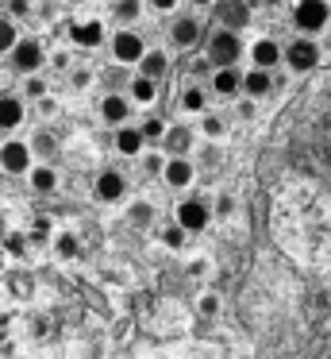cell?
Wrapping results in <instances>:
<instances>
[{"instance_id":"cell-37","label":"cell","mask_w":331,"mask_h":359,"mask_svg":"<svg viewBox=\"0 0 331 359\" xmlns=\"http://www.w3.org/2000/svg\"><path fill=\"white\" fill-rule=\"evenodd\" d=\"M8 12H15V16H27V12H31V0H8Z\"/></svg>"},{"instance_id":"cell-27","label":"cell","mask_w":331,"mask_h":359,"mask_svg":"<svg viewBox=\"0 0 331 359\" xmlns=\"http://www.w3.org/2000/svg\"><path fill=\"white\" fill-rule=\"evenodd\" d=\"M54 248H58L62 259H77V255H81V243H77V236H69V232H58Z\"/></svg>"},{"instance_id":"cell-41","label":"cell","mask_w":331,"mask_h":359,"mask_svg":"<svg viewBox=\"0 0 331 359\" xmlns=\"http://www.w3.org/2000/svg\"><path fill=\"white\" fill-rule=\"evenodd\" d=\"M54 70H69V55H66V50H58V55H54Z\"/></svg>"},{"instance_id":"cell-13","label":"cell","mask_w":331,"mask_h":359,"mask_svg":"<svg viewBox=\"0 0 331 359\" xmlns=\"http://www.w3.org/2000/svg\"><path fill=\"white\" fill-rule=\"evenodd\" d=\"M123 189H127V186H123V174L104 170V174L97 178V186H92V194H97L100 201H120V197H123Z\"/></svg>"},{"instance_id":"cell-2","label":"cell","mask_w":331,"mask_h":359,"mask_svg":"<svg viewBox=\"0 0 331 359\" xmlns=\"http://www.w3.org/2000/svg\"><path fill=\"white\" fill-rule=\"evenodd\" d=\"M293 24L304 35L323 32V27H328V0H300L297 8H293Z\"/></svg>"},{"instance_id":"cell-33","label":"cell","mask_w":331,"mask_h":359,"mask_svg":"<svg viewBox=\"0 0 331 359\" xmlns=\"http://www.w3.org/2000/svg\"><path fill=\"white\" fill-rule=\"evenodd\" d=\"M220 313V297L216 294H200V317H216Z\"/></svg>"},{"instance_id":"cell-4","label":"cell","mask_w":331,"mask_h":359,"mask_svg":"<svg viewBox=\"0 0 331 359\" xmlns=\"http://www.w3.org/2000/svg\"><path fill=\"white\" fill-rule=\"evenodd\" d=\"M46 62V50L38 47V39H15L12 47V66L20 74H38V66Z\"/></svg>"},{"instance_id":"cell-26","label":"cell","mask_w":331,"mask_h":359,"mask_svg":"<svg viewBox=\"0 0 331 359\" xmlns=\"http://www.w3.org/2000/svg\"><path fill=\"white\" fill-rule=\"evenodd\" d=\"M200 132H204L208 140H223L227 124H223V116H216V112H204V120H200Z\"/></svg>"},{"instance_id":"cell-22","label":"cell","mask_w":331,"mask_h":359,"mask_svg":"<svg viewBox=\"0 0 331 359\" xmlns=\"http://www.w3.org/2000/svg\"><path fill=\"white\" fill-rule=\"evenodd\" d=\"M54 186H58V174H54L50 166H35V170H31V189H35V194H50Z\"/></svg>"},{"instance_id":"cell-20","label":"cell","mask_w":331,"mask_h":359,"mask_svg":"<svg viewBox=\"0 0 331 359\" xmlns=\"http://www.w3.org/2000/svg\"><path fill=\"white\" fill-rule=\"evenodd\" d=\"M115 151H120V155H139V151H143L139 128H120V132H115Z\"/></svg>"},{"instance_id":"cell-9","label":"cell","mask_w":331,"mask_h":359,"mask_svg":"<svg viewBox=\"0 0 331 359\" xmlns=\"http://www.w3.org/2000/svg\"><path fill=\"white\" fill-rule=\"evenodd\" d=\"M216 20H220L223 32H239V27L251 24V8H246L243 0H223L220 12H216Z\"/></svg>"},{"instance_id":"cell-46","label":"cell","mask_w":331,"mask_h":359,"mask_svg":"<svg viewBox=\"0 0 331 359\" xmlns=\"http://www.w3.org/2000/svg\"><path fill=\"white\" fill-rule=\"evenodd\" d=\"M0 274H4V259H0Z\"/></svg>"},{"instance_id":"cell-21","label":"cell","mask_w":331,"mask_h":359,"mask_svg":"<svg viewBox=\"0 0 331 359\" xmlns=\"http://www.w3.org/2000/svg\"><path fill=\"white\" fill-rule=\"evenodd\" d=\"M131 101H139V104H154V101H158V81H150V78H135V81H131Z\"/></svg>"},{"instance_id":"cell-17","label":"cell","mask_w":331,"mask_h":359,"mask_svg":"<svg viewBox=\"0 0 331 359\" xmlns=\"http://www.w3.org/2000/svg\"><path fill=\"white\" fill-rule=\"evenodd\" d=\"M212 93L216 97H235L239 93V70L235 66H223L212 74Z\"/></svg>"},{"instance_id":"cell-42","label":"cell","mask_w":331,"mask_h":359,"mask_svg":"<svg viewBox=\"0 0 331 359\" xmlns=\"http://www.w3.org/2000/svg\"><path fill=\"white\" fill-rule=\"evenodd\" d=\"M150 4H154L158 12H174V8H177V0H150Z\"/></svg>"},{"instance_id":"cell-43","label":"cell","mask_w":331,"mask_h":359,"mask_svg":"<svg viewBox=\"0 0 331 359\" xmlns=\"http://www.w3.org/2000/svg\"><path fill=\"white\" fill-rule=\"evenodd\" d=\"M239 116H243V120H254V101L239 104Z\"/></svg>"},{"instance_id":"cell-40","label":"cell","mask_w":331,"mask_h":359,"mask_svg":"<svg viewBox=\"0 0 331 359\" xmlns=\"http://www.w3.org/2000/svg\"><path fill=\"white\" fill-rule=\"evenodd\" d=\"M89 81H92V74H89V70H77V74H73V89H85Z\"/></svg>"},{"instance_id":"cell-30","label":"cell","mask_w":331,"mask_h":359,"mask_svg":"<svg viewBox=\"0 0 331 359\" xmlns=\"http://www.w3.org/2000/svg\"><path fill=\"white\" fill-rule=\"evenodd\" d=\"M46 236H50V217H35V224H31L27 240H31V243H43Z\"/></svg>"},{"instance_id":"cell-28","label":"cell","mask_w":331,"mask_h":359,"mask_svg":"<svg viewBox=\"0 0 331 359\" xmlns=\"http://www.w3.org/2000/svg\"><path fill=\"white\" fill-rule=\"evenodd\" d=\"M4 251H8V255H15V259L27 255V236H23V232H8L4 236Z\"/></svg>"},{"instance_id":"cell-36","label":"cell","mask_w":331,"mask_h":359,"mask_svg":"<svg viewBox=\"0 0 331 359\" xmlns=\"http://www.w3.org/2000/svg\"><path fill=\"white\" fill-rule=\"evenodd\" d=\"M27 97H35V101H38V97H46V81L43 78H31L27 81Z\"/></svg>"},{"instance_id":"cell-38","label":"cell","mask_w":331,"mask_h":359,"mask_svg":"<svg viewBox=\"0 0 331 359\" xmlns=\"http://www.w3.org/2000/svg\"><path fill=\"white\" fill-rule=\"evenodd\" d=\"M143 166H146V174H158L166 163H162V155H146V163H143Z\"/></svg>"},{"instance_id":"cell-15","label":"cell","mask_w":331,"mask_h":359,"mask_svg":"<svg viewBox=\"0 0 331 359\" xmlns=\"http://www.w3.org/2000/svg\"><path fill=\"white\" fill-rule=\"evenodd\" d=\"M162 174H166V182L174 189H181V186H189V182H192V174H197V170H192L189 158H169V163L162 166Z\"/></svg>"},{"instance_id":"cell-39","label":"cell","mask_w":331,"mask_h":359,"mask_svg":"<svg viewBox=\"0 0 331 359\" xmlns=\"http://www.w3.org/2000/svg\"><path fill=\"white\" fill-rule=\"evenodd\" d=\"M38 112H43V116H54V112H58V104H54L50 97H38Z\"/></svg>"},{"instance_id":"cell-7","label":"cell","mask_w":331,"mask_h":359,"mask_svg":"<svg viewBox=\"0 0 331 359\" xmlns=\"http://www.w3.org/2000/svg\"><path fill=\"white\" fill-rule=\"evenodd\" d=\"M69 43L81 50H92L104 43V24L100 20H81V24H69Z\"/></svg>"},{"instance_id":"cell-31","label":"cell","mask_w":331,"mask_h":359,"mask_svg":"<svg viewBox=\"0 0 331 359\" xmlns=\"http://www.w3.org/2000/svg\"><path fill=\"white\" fill-rule=\"evenodd\" d=\"M15 47V27L8 16H0V50H12Z\"/></svg>"},{"instance_id":"cell-35","label":"cell","mask_w":331,"mask_h":359,"mask_svg":"<svg viewBox=\"0 0 331 359\" xmlns=\"http://www.w3.org/2000/svg\"><path fill=\"white\" fill-rule=\"evenodd\" d=\"M231 212H235V197L223 194L220 201H216V217H231Z\"/></svg>"},{"instance_id":"cell-12","label":"cell","mask_w":331,"mask_h":359,"mask_svg":"<svg viewBox=\"0 0 331 359\" xmlns=\"http://www.w3.org/2000/svg\"><path fill=\"white\" fill-rule=\"evenodd\" d=\"M239 89H243L246 97H266L269 89H274V78H269V70H251V74H239Z\"/></svg>"},{"instance_id":"cell-24","label":"cell","mask_w":331,"mask_h":359,"mask_svg":"<svg viewBox=\"0 0 331 359\" xmlns=\"http://www.w3.org/2000/svg\"><path fill=\"white\" fill-rule=\"evenodd\" d=\"M115 20H123V24H131V20L143 16V0H115Z\"/></svg>"},{"instance_id":"cell-3","label":"cell","mask_w":331,"mask_h":359,"mask_svg":"<svg viewBox=\"0 0 331 359\" xmlns=\"http://www.w3.org/2000/svg\"><path fill=\"white\" fill-rule=\"evenodd\" d=\"M208 217H212V212H208V205L200 201V197H189V201L177 205V228H181L185 236H189V232H204Z\"/></svg>"},{"instance_id":"cell-6","label":"cell","mask_w":331,"mask_h":359,"mask_svg":"<svg viewBox=\"0 0 331 359\" xmlns=\"http://www.w3.org/2000/svg\"><path fill=\"white\" fill-rule=\"evenodd\" d=\"M112 55H115L120 66H135L139 58L146 55V47H143V39H139L135 32H120V35H112Z\"/></svg>"},{"instance_id":"cell-8","label":"cell","mask_w":331,"mask_h":359,"mask_svg":"<svg viewBox=\"0 0 331 359\" xmlns=\"http://www.w3.org/2000/svg\"><path fill=\"white\" fill-rule=\"evenodd\" d=\"M0 166H4L8 174L31 170V147H27V143H12V140H8L4 147H0Z\"/></svg>"},{"instance_id":"cell-5","label":"cell","mask_w":331,"mask_h":359,"mask_svg":"<svg viewBox=\"0 0 331 359\" xmlns=\"http://www.w3.org/2000/svg\"><path fill=\"white\" fill-rule=\"evenodd\" d=\"M285 62H289L297 74L316 70V66H320V47H316V39H297V43H289V47H285Z\"/></svg>"},{"instance_id":"cell-11","label":"cell","mask_w":331,"mask_h":359,"mask_svg":"<svg viewBox=\"0 0 331 359\" xmlns=\"http://www.w3.org/2000/svg\"><path fill=\"white\" fill-rule=\"evenodd\" d=\"M162 147L174 158H185L192 151V132L189 128H166V132H162Z\"/></svg>"},{"instance_id":"cell-18","label":"cell","mask_w":331,"mask_h":359,"mask_svg":"<svg viewBox=\"0 0 331 359\" xmlns=\"http://www.w3.org/2000/svg\"><path fill=\"white\" fill-rule=\"evenodd\" d=\"M139 66H143V74H139V78H150V81H158V78H166V70H169V58L162 55V50H146V55L139 58Z\"/></svg>"},{"instance_id":"cell-45","label":"cell","mask_w":331,"mask_h":359,"mask_svg":"<svg viewBox=\"0 0 331 359\" xmlns=\"http://www.w3.org/2000/svg\"><path fill=\"white\" fill-rule=\"evenodd\" d=\"M189 4H212V0H189Z\"/></svg>"},{"instance_id":"cell-23","label":"cell","mask_w":331,"mask_h":359,"mask_svg":"<svg viewBox=\"0 0 331 359\" xmlns=\"http://www.w3.org/2000/svg\"><path fill=\"white\" fill-rule=\"evenodd\" d=\"M204 104H208V97H204V89H200V86H189L181 93V109L185 112H208Z\"/></svg>"},{"instance_id":"cell-16","label":"cell","mask_w":331,"mask_h":359,"mask_svg":"<svg viewBox=\"0 0 331 359\" xmlns=\"http://www.w3.org/2000/svg\"><path fill=\"white\" fill-rule=\"evenodd\" d=\"M251 58H254V70H269V66L281 58V47H277L274 39H258L251 47Z\"/></svg>"},{"instance_id":"cell-25","label":"cell","mask_w":331,"mask_h":359,"mask_svg":"<svg viewBox=\"0 0 331 359\" xmlns=\"http://www.w3.org/2000/svg\"><path fill=\"white\" fill-rule=\"evenodd\" d=\"M127 220H131L135 228H146V224L154 220V205H146V201H135V205L127 209Z\"/></svg>"},{"instance_id":"cell-29","label":"cell","mask_w":331,"mask_h":359,"mask_svg":"<svg viewBox=\"0 0 331 359\" xmlns=\"http://www.w3.org/2000/svg\"><path fill=\"white\" fill-rule=\"evenodd\" d=\"M162 132H166V124H162L158 116H150L143 128H139V135H143V143H150V140H162Z\"/></svg>"},{"instance_id":"cell-19","label":"cell","mask_w":331,"mask_h":359,"mask_svg":"<svg viewBox=\"0 0 331 359\" xmlns=\"http://www.w3.org/2000/svg\"><path fill=\"white\" fill-rule=\"evenodd\" d=\"M23 124V104L15 101V97H0V128L4 132H12V128Z\"/></svg>"},{"instance_id":"cell-1","label":"cell","mask_w":331,"mask_h":359,"mask_svg":"<svg viewBox=\"0 0 331 359\" xmlns=\"http://www.w3.org/2000/svg\"><path fill=\"white\" fill-rule=\"evenodd\" d=\"M204 62L216 66V70H223V66H235L239 55H243V43H239L235 32H223V27H216L212 35H208V50H204Z\"/></svg>"},{"instance_id":"cell-10","label":"cell","mask_w":331,"mask_h":359,"mask_svg":"<svg viewBox=\"0 0 331 359\" xmlns=\"http://www.w3.org/2000/svg\"><path fill=\"white\" fill-rule=\"evenodd\" d=\"M127 116H131V101L127 97H120V93H112V97H104L100 101V120L104 124H127Z\"/></svg>"},{"instance_id":"cell-32","label":"cell","mask_w":331,"mask_h":359,"mask_svg":"<svg viewBox=\"0 0 331 359\" xmlns=\"http://www.w3.org/2000/svg\"><path fill=\"white\" fill-rule=\"evenodd\" d=\"M162 243H166V248H185V232L177 224H169V228H162Z\"/></svg>"},{"instance_id":"cell-14","label":"cell","mask_w":331,"mask_h":359,"mask_svg":"<svg viewBox=\"0 0 331 359\" xmlns=\"http://www.w3.org/2000/svg\"><path fill=\"white\" fill-rule=\"evenodd\" d=\"M169 39H174L177 47H192V43L200 39V20H192V16L174 20V27H169Z\"/></svg>"},{"instance_id":"cell-44","label":"cell","mask_w":331,"mask_h":359,"mask_svg":"<svg viewBox=\"0 0 331 359\" xmlns=\"http://www.w3.org/2000/svg\"><path fill=\"white\" fill-rule=\"evenodd\" d=\"M266 4H269V8H277V4H285V0H266Z\"/></svg>"},{"instance_id":"cell-34","label":"cell","mask_w":331,"mask_h":359,"mask_svg":"<svg viewBox=\"0 0 331 359\" xmlns=\"http://www.w3.org/2000/svg\"><path fill=\"white\" fill-rule=\"evenodd\" d=\"M31 147L38 151V155H54V135H46V132H38L35 140H31Z\"/></svg>"}]
</instances>
